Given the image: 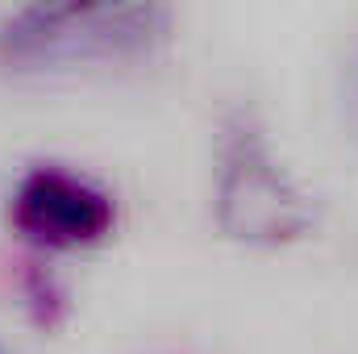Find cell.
I'll return each mask as SVG.
<instances>
[{
	"instance_id": "cell-3",
	"label": "cell",
	"mask_w": 358,
	"mask_h": 354,
	"mask_svg": "<svg viewBox=\"0 0 358 354\" xmlns=\"http://www.w3.org/2000/svg\"><path fill=\"white\" fill-rule=\"evenodd\" d=\"M8 221L38 246H88L100 242L117 204L104 183L63 163H29L8 192Z\"/></svg>"
},
{
	"instance_id": "cell-1",
	"label": "cell",
	"mask_w": 358,
	"mask_h": 354,
	"mask_svg": "<svg viewBox=\"0 0 358 354\" xmlns=\"http://www.w3.org/2000/svg\"><path fill=\"white\" fill-rule=\"evenodd\" d=\"M171 8L129 4H21L0 17V63L8 71H63L80 63H125L159 50Z\"/></svg>"
},
{
	"instance_id": "cell-4",
	"label": "cell",
	"mask_w": 358,
	"mask_h": 354,
	"mask_svg": "<svg viewBox=\"0 0 358 354\" xmlns=\"http://www.w3.org/2000/svg\"><path fill=\"white\" fill-rule=\"evenodd\" d=\"M29 296H34V304L42 309V317H46V309H55V304L63 300V296L55 292V283H50L42 271H29Z\"/></svg>"
},
{
	"instance_id": "cell-6",
	"label": "cell",
	"mask_w": 358,
	"mask_h": 354,
	"mask_svg": "<svg viewBox=\"0 0 358 354\" xmlns=\"http://www.w3.org/2000/svg\"><path fill=\"white\" fill-rule=\"evenodd\" d=\"M0 354H13V351H8V346H4V342H0Z\"/></svg>"
},
{
	"instance_id": "cell-5",
	"label": "cell",
	"mask_w": 358,
	"mask_h": 354,
	"mask_svg": "<svg viewBox=\"0 0 358 354\" xmlns=\"http://www.w3.org/2000/svg\"><path fill=\"white\" fill-rule=\"evenodd\" d=\"M355 100H358V59H355Z\"/></svg>"
},
{
	"instance_id": "cell-2",
	"label": "cell",
	"mask_w": 358,
	"mask_h": 354,
	"mask_svg": "<svg viewBox=\"0 0 358 354\" xmlns=\"http://www.w3.org/2000/svg\"><path fill=\"white\" fill-rule=\"evenodd\" d=\"M213 213L221 234L246 246H283L317 225L313 196L283 171L250 108L225 121Z\"/></svg>"
}]
</instances>
